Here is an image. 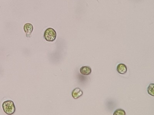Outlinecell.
I'll return each instance as SVG.
<instances>
[{"instance_id": "obj_1", "label": "cell", "mask_w": 154, "mask_h": 115, "mask_svg": "<svg viewBox=\"0 0 154 115\" xmlns=\"http://www.w3.org/2000/svg\"><path fill=\"white\" fill-rule=\"evenodd\" d=\"M2 107L5 113L7 114L12 115L15 112V107L14 103L11 100H8L4 102Z\"/></svg>"}, {"instance_id": "obj_2", "label": "cell", "mask_w": 154, "mask_h": 115, "mask_svg": "<svg viewBox=\"0 0 154 115\" xmlns=\"http://www.w3.org/2000/svg\"><path fill=\"white\" fill-rule=\"evenodd\" d=\"M44 38L47 41H54L57 38V32L52 28H48L44 32Z\"/></svg>"}, {"instance_id": "obj_3", "label": "cell", "mask_w": 154, "mask_h": 115, "mask_svg": "<svg viewBox=\"0 0 154 115\" xmlns=\"http://www.w3.org/2000/svg\"><path fill=\"white\" fill-rule=\"evenodd\" d=\"M23 29L26 33V37L27 38H30L31 37L32 32L33 30L32 24L29 23H26L23 27Z\"/></svg>"}, {"instance_id": "obj_4", "label": "cell", "mask_w": 154, "mask_h": 115, "mask_svg": "<svg viewBox=\"0 0 154 115\" xmlns=\"http://www.w3.org/2000/svg\"><path fill=\"white\" fill-rule=\"evenodd\" d=\"M80 72L82 75L88 76L91 72V69L88 66H83L80 69Z\"/></svg>"}, {"instance_id": "obj_5", "label": "cell", "mask_w": 154, "mask_h": 115, "mask_svg": "<svg viewBox=\"0 0 154 115\" xmlns=\"http://www.w3.org/2000/svg\"><path fill=\"white\" fill-rule=\"evenodd\" d=\"M117 71L120 74H125L127 71V68L125 64L120 63L117 67Z\"/></svg>"}, {"instance_id": "obj_6", "label": "cell", "mask_w": 154, "mask_h": 115, "mask_svg": "<svg viewBox=\"0 0 154 115\" xmlns=\"http://www.w3.org/2000/svg\"><path fill=\"white\" fill-rule=\"evenodd\" d=\"M82 94H83V92H82V90H81L79 88H76L72 91V96L73 98L75 99H77V98L80 97L82 95Z\"/></svg>"}, {"instance_id": "obj_7", "label": "cell", "mask_w": 154, "mask_h": 115, "mask_svg": "<svg viewBox=\"0 0 154 115\" xmlns=\"http://www.w3.org/2000/svg\"><path fill=\"white\" fill-rule=\"evenodd\" d=\"M147 92L149 95L154 97V84H150L147 88Z\"/></svg>"}, {"instance_id": "obj_8", "label": "cell", "mask_w": 154, "mask_h": 115, "mask_svg": "<svg viewBox=\"0 0 154 115\" xmlns=\"http://www.w3.org/2000/svg\"><path fill=\"white\" fill-rule=\"evenodd\" d=\"M113 115H126V113L123 109H118L115 111Z\"/></svg>"}]
</instances>
